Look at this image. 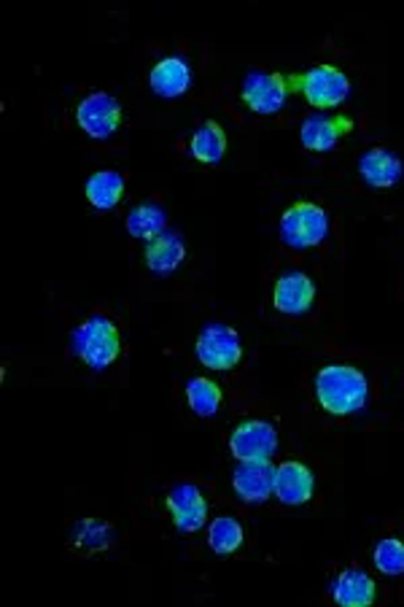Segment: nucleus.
<instances>
[{
	"label": "nucleus",
	"instance_id": "7ed1b4c3",
	"mask_svg": "<svg viewBox=\"0 0 404 607\" xmlns=\"http://www.w3.org/2000/svg\"><path fill=\"white\" fill-rule=\"evenodd\" d=\"M330 233V219L321 205L311 200H300V203L289 205L281 216V237L286 246L292 249H313L324 241Z\"/></svg>",
	"mask_w": 404,
	"mask_h": 607
},
{
	"label": "nucleus",
	"instance_id": "20e7f679",
	"mask_svg": "<svg viewBox=\"0 0 404 607\" xmlns=\"http://www.w3.org/2000/svg\"><path fill=\"white\" fill-rule=\"evenodd\" d=\"M289 79H292V87L305 95L313 109H337L351 95V79L337 65H330V62L311 68L302 77Z\"/></svg>",
	"mask_w": 404,
	"mask_h": 607
},
{
	"label": "nucleus",
	"instance_id": "5701e85b",
	"mask_svg": "<svg viewBox=\"0 0 404 607\" xmlns=\"http://www.w3.org/2000/svg\"><path fill=\"white\" fill-rule=\"evenodd\" d=\"M372 562L383 575H404V540L386 537L372 550Z\"/></svg>",
	"mask_w": 404,
	"mask_h": 607
},
{
	"label": "nucleus",
	"instance_id": "aec40b11",
	"mask_svg": "<svg viewBox=\"0 0 404 607\" xmlns=\"http://www.w3.org/2000/svg\"><path fill=\"white\" fill-rule=\"evenodd\" d=\"M184 394H186V405L192 408V413H198L200 418L216 416L221 408V399H224L221 386L216 384V381L205 378V375L189 378L184 386Z\"/></svg>",
	"mask_w": 404,
	"mask_h": 607
},
{
	"label": "nucleus",
	"instance_id": "423d86ee",
	"mask_svg": "<svg viewBox=\"0 0 404 607\" xmlns=\"http://www.w3.org/2000/svg\"><path fill=\"white\" fill-rule=\"evenodd\" d=\"M289 92H292V79L283 77V73H264L254 71L249 73L243 81V90H240V98L249 105V111L254 114L270 117L277 114L286 103Z\"/></svg>",
	"mask_w": 404,
	"mask_h": 607
},
{
	"label": "nucleus",
	"instance_id": "6ab92c4d",
	"mask_svg": "<svg viewBox=\"0 0 404 607\" xmlns=\"http://www.w3.org/2000/svg\"><path fill=\"white\" fill-rule=\"evenodd\" d=\"M87 200L92 209L111 211L117 209L124 195V176L119 171H98L87 181Z\"/></svg>",
	"mask_w": 404,
	"mask_h": 607
},
{
	"label": "nucleus",
	"instance_id": "1a4fd4ad",
	"mask_svg": "<svg viewBox=\"0 0 404 607\" xmlns=\"http://www.w3.org/2000/svg\"><path fill=\"white\" fill-rule=\"evenodd\" d=\"M165 508L170 510L175 529L179 532H198L208 522V499L200 486L179 484L168 492Z\"/></svg>",
	"mask_w": 404,
	"mask_h": 607
},
{
	"label": "nucleus",
	"instance_id": "b1692460",
	"mask_svg": "<svg viewBox=\"0 0 404 607\" xmlns=\"http://www.w3.org/2000/svg\"><path fill=\"white\" fill-rule=\"evenodd\" d=\"M111 540V527L109 524L98 522V518H84V522L75 527L73 535V546L84 548V550H100L109 546Z\"/></svg>",
	"mask_w": 404,
	"mask_h": 607
},
{
	"label": "nucleus",
	"instance_id": "412c9836",
	"mask_svg": "<svg viewBox=\"0 0 404 607\" xmlns=\"http://www.w3.org/2000/svg\"><path fill=\"white\" fill-rule=\"evenodd\" d=\"M245 540V532L240 527L238 518L232 516H219L213 518L211 527H208V546H211L213 554L219 556H230L240 550Z\"/></svg>",
	"mask_w": 404,
	"mask_h": 607
},
{
	"label": "nucleus",
	"instance_id": "0eeeda50",
	"mask_svg": "<svg viewBox=\"0 0 404 607\" xmlns=\"http://www.w3.org/2000/svg\"><path fill=\"white\" fill-rule=\"evenodd\" d=\"M230 451L238 462H270L277 451V432L262 418H245L232 429Z\"/></svg>",
	"mask_w": 404,
	"mask_h": 607
},
{
	"label": "nucleus",
	"instance_id": "a211bd4d",
	"mask_svg": "<svg viewBox=\"0 0 404 607\" xmlns=\"http://www.w3.org/2000/svg\"><path fill=\"white\" fill-rule=\"evenodd\" d=\"M189 152L202 165H216L226 154V133L216 119H208L198 128V133L189 141Z\"/></svg>",
	"mask_w": 404,
	"mask_h": 607
},
{
	"label": "nucleus",
	"instance_id": "f03ea898",
	"mask_svg": "<svg viewBox=\"0 0 404 607\" xmlns=\"http://www.w3.org/2000/svg\"><path fill=\"white\" fill-rule=\"evenodd\" d=\"M73 354L84 362L92 371H105L117 362L122 352V335H119V324L111 316L92 314L87 316L71 335Z\"/></svg>",
	"mask_w": 404,
	"mask_h": 607
},
{
	"label": "nucleus",
	"instance_id": "39448f33",
	"mask_svg": "<svg viewBox=\"0 0 404 607\" xmlns=\"http://www.w3.org/2000/svg\"><path fill=\"white\" fill-rule=\"evenodd\" d=\"M194 352H198L202 367L224 373L240 365V360H243V343H240V335L235 330L226 327V324H208L198 335Z\"/></svg>",
	"mask_w": 404,
	"mask_h": 607
},
{
	"label": "nucleus",
	"instance_id": "4468645a",
	"mask_svg": "<svg viewBox=\"0 0 404 607\" xmlns=\"http://www.w3.org/2000/svg\"><path fill=\"white\" fill-rule=\"evenodd\" d=\"M377 586L364 569H343L337 578L332 580V599L343 607H367L375 603Z\"/></svg>",
	"mask_w": 404,
	"mask_h": 607
},
{
	"label": "nucleus",
	"instance_id": "f8f14e48",
	"mask_svg": "<svg viewBox=\"0 0 404 607\" xmlns=\"http://www.w3.org/2000/svg\"><path fill=\"white\" fill-rule=\"evenodd\" d=\"M275 467L270 462H240L238 471L232 473V489L243 503L262 505L273 494Z\"/></svg>",
	"mask_w": 404,
	"mask_h": 607
},
{
	"label": "nucleus",
	"instance_id": "2eb2a0df",
	"mask_svg": "<svg viewBox=\"0 0 404 607\" xmlns=\"http://www.w3.org/2000/svg\"><path fill=\"white\" fill-rule=\"evenodd\" d=\"M358 173H362V179L367 181L370 186H375V190H388V186H394L396 181L404 176V165L394 152H388V149L372 146L370 152L362 154V160H358Z\"/></svg>",
	"mask_w": 404,
	"mask_h": 607
},
{
	"label": "nucleus",
	"instance_id": "9d476101",
	"mask_svg": "<svg viewBox=\"0 0 404 607\" xmlns=\"http://www.w3.org/2000/svg\"><path fill=\"white\" fill-rule=\"evenodd\" d=\"M315 300V284L307 273L289 271L277 275L273 286V308L277 314L286 316H302L313 308Z\"/></svg>",
	"mask_w": 404,
	"mask_h": 607
},
{
	"label": "nucleus",
	"instance_id": "9b49d317",
	"mask_svg": "<svg viewBox=\"0 0 404 607\" xmlns=\"http://www.w3.org/2000/svg\"><path fill=\"white\" fill-rule=\"evenodd\" d=\"M313 492H315V475L305 462L286 459L275 467L273 494L277 503L305 505L313 499Z\"/></svg>",
	"mask_w": 404,
	"mask_h": 607
},
{
	"label": "nucleus",
	"instance_id": "ddd939ff",
	"mask_svg": "<svg viewBox=\"0 0 404 607\" xmlns=\"http://www.w3.org/2000/svg\"><path fill=\"white\" fill-rule=\"evenodd\" d=\"M349 133H353V119L345 114H334V117L313 114L307 117L300 128L302 146L311 149V152H326V149H332L340 138Z\"/></svg>",
	"mask_w": 404,
	"mask_h": 607
},
{
	"label": "nucleus",
	"instance_id": "f3484780",
	"mask_svg": "<svg viewBox=\"0 0 404 607\" xmlns=\"http://www.w3.org/2000/svg\"><path fill=\"white\" fill-rule=\"evenodd\" d=\"M186 249L184 241H181L175 233H162L156 237L147 241V249H143V260H147V267L156 275L175 273L184 262Z\"/></svg>",
	"mask_w": 404,
	"mask_h": 607
},
{
	"label": "nucleus",
	"instance_id": "dca6fc26",
	"mask_svg": "<svg viewBox=\"0 0 404 607\" xmlns=\"http://www.w3.org/2000/svg\"><path fill=\"white\" fill-rule=\"evenodd\" d=\"M149 81L160 98H181L192 87V68L181 58H165L151 68Z\"/></svg>",
	"mask_w": 404,
	"mask_h": 607
},
{
	"label": "nucleus",
	"instance_id": "4be33fe9",
	"mask_svg": "<svg viewBox=\"0 0 404 607\" xmlns=\"http://www.w3.org/2000/svg\"><path fill=\"white\" fill-rule=\"evenodd\" d=\"M168 216L160 205L154 203H141L130 211L128 216V230L130 235L141 237V241H151V237L165 233Z\"/></svg>",
	"mask_w": 404,
	"mask_h": 607
},
{
	"label": "nucleus",
	"instance_id": "6e6552de",
	"mask_svg": "<svg viewBox=\"0 0 404 607\" xmlns=\"http://www.w3.org/2000/svg\"><path fill=\"white\" fill-rule=\"evenodd\" d=\"M75 122L90 138L105 141L122 124V105L109 92H90L79 105H75Z\"/></svg>",
	"mask_w": 404,
	"mask_h": 607
},
{
	"label": "nucleus",
	"instance_id": "f257e3e1",
	"mask_svg": "<svg viewBox=\"0 0 404 607\" xmlns=\"http://www.w3.org/2000/svg\"><path fill=\"white\" fill-rule=\"evenodd\" d=\"M313 392L330 416H353L367 405V375L353 365H326L315 373Z\"/></svg>",
	"mask_w": 404,
	"mask_h": 607
}]
</instances>
